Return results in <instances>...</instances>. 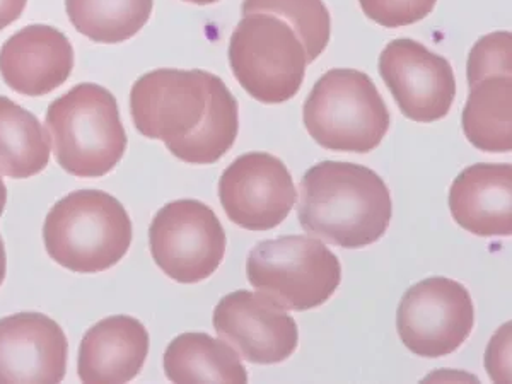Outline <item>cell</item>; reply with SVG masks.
I'll return each instance as SVG.
<instances>
[{"label":"cell","mask_w":512,"mask_h":384,"mask_svg":"<svg viewBox=\"0 0 512 384\" xmlns=\"http://www.w3.org/2000/svg\"><path fill=\"white\" fill-rule=\"evenodd\" d=\"M246 274L256 291L291 311L318 308L342 282L337 255L313 236L260 241L250 251Z\"/></svg>","instance_id":"52a82bcc"},{"label":"cell","mask_w":512,"mask_h":384,"mask_svg":"<svg viewBox=\"0 0 512 384\" xmlns=\"http://www.w3.org/2000/svg\"><path fill=\"white\" fill-rule=\"evenodd\" d=\"M130 113L140 134L161 140L188 164L224 158L239 132V105L221 77L205 70L158 69L130 91Z\"/></svg>","instance_id":"6da1fadb"},{"label":"cell","mask_w":512,"mask_h":384,"mask_svg":"<svg viewBox=\"0 0 512 384\" xmlns=\"http://www.w3.org/2000/svg\"><path fill=\"white\" fill-rule=\"evenodd\" d=\"M475 308L460 282L431 277L410 287L396 311V328L410 352L427 359L453 354L472 335Z\"/></svg>","instance_id":"30bf717a"},{"label":"cell","mask_w":512,"mask_h":384,"mask_svg":"<svg viewBox=\"0 0 512 384\" xmlns=\"http://www.w3.org/2000/svg\"><path fill=\"white\" fill-rule=\"evenodd\" d=\"M226 231L216 212L198 200H176L152 219V258L169 279L197 284L216 274L226 255Z\"/></svg>","instance_id":"ba28073f"},{"label":"cell","mask_w":512,"mask_h":384,"mask_svg":"<svg viewBox=\"0 0 512 384\" xmlns=\"http://www.w3.org/2000/svg\"><path fill=\"white\" fill-rule=\"evenodd\" d=\"M164 373L173 383H248L236 350L207 333H183L164 352Z\"/></svg>","instance_id":"ac0fdd59"},{"label":"cell","mask_w":512,"mask_h":384,"mask_svg":"<svg viewBox=\"0 0 512 384\" xmlns=\"http://www.w3.org/2000/svg\"><path fill=\"white\" fill-rule=\"evenodd\" d=\"M379 74L412 122H437L451 111L456 98L453 67L419 41H390L379 55Z\"/></svg>","instance_id":"7c38bea8"},{"label":"cell","mask_w":512,"mask_h":384,"mask_svg":"<svg viewBox=\"0 0 512 384\" xmlns=\"http://www.w3.org/2000/svg\"><path fill=\"white\" fill-rule=\"evenodd\" d=\"M50 135L40 120L0 96V173L14 180H26L47 168Z\"/></svg>","instance_id":"d6986e66"},{"label":"cell","mask_w":512,"mask_h":384,"mask_svg":"<svg viewBox=\"0 0 512 384\" xmlns=\"http://www.w3.org/2000/svg\"><path fill=\"white\" fill-rule=\"evenodd\" d=\"M463 132L478 151H512V36H483L468 57Z\"/></svg>","instance_id":"9c48e42d"},{"label":"cell","mask_w":512,"mask_h":384,"mask_svg":"<svg viewBox=\"0 0 512 384\" xmlns=\"http://www.w3.org/2000/svg\"><path fill=\"white\" fill-rule=\"evenodd\" d=\"M45 122L55 158L69 175L101 178L127 151L117 98L98 84L82 82L55 99Z\"/></svg>","instance_id":"277c9868"},{"label":"cell","mask_w":512,"mask_h":384,"mask_svg":"<svg viewBox=\"0 0 512 384\" xmlns=\"http://www.w3.org/2000/svg\"><path fill=\"white\" fill-rule=\"evenodd\" d=\"M149 354L146 326L132 316H110L89 328L79 347L82 383L120 384L139 376Z\"/></svg>","instance_id":"2e32d148"},{"label":"cell","mask_w":512,"mask_h":384,"mask_svg":"<svg viewBox=\"0 0 512 384\" xmlns=\"http://www.w3.org/2000/svg\"><path fill=\"white\" fill-rule=\"evenodd\" d=\"M217 335L251 364H279L299 344L297 323L262 292L236 291L214 309Z\"/></svg>","instance_id":"4fadbf2b"},{"label":"cell","mask_w":512,"mask_h":384,"mask_svg":"<svg viewBox=\"0 0 512 384\" xmlns=\"http://www.w3.org/2000/svg\"><path fill=\"white\" fill-rule=\"evenodd\" d=\"M67 357L64 330L47 315L18 313L0 320V384L60 383Z\"/></svg>","instance_id":"5bb4252c"},{"label":"cell","mask_w":512,"mask_h":384,"mask_svg":"<svg viewBox=\"0 0 512 384\" xmlns=\"http://www.w3.org/2000/svg\"><path fill=\"white\" fill-rule=\"evenodd\" d=\"M154 0H65L70 23L96 43H122L151 19Z\"/></svg>","instance_id":"ffe728a7"},{"label":"cell","mask_w":512,"mask_h":384,"mask_svg":"<svg viewBox=\"0 0 512 384\" xmlns=\"http://www.w3.org/2000/svg\"><path fill=\"white\" fill-rule=\"evenodd\" d=\"M393 216L391 193L373 169L323 161L301 180L297 217L304 231L330 245L355 250L383 238Z\"/></svg>","instance_id":"7a4b0ae2"},{"label":"cell","mask_w":512,"mask_h":384,"mask_svg":"<svg viewBox=\"0 0 512 384\" xmlns=\"http://www.w3.org/2000/svg\"><path fill=\"white\" fill-rule=\"evenodd\" d=\"M26 4L28 0H0V31L21 18Z\"/></svg>","instance_id":"603a6c76"},{"label":"cell","mask_w":512,"mask_h":384,"mask_svg":"<svg viewBox=\"0 0 512 384\" xmlns=\"http://www.w3.org/2000/svg\"><path fill=\"white\" fill-rule=\"evenodd\" d=\"M367 18L383 28H403L427 18L437 0H359Z\"/></svg>","instance_id":"7402d4cb"},{"label":"cell","mask_w":512,"mask_h":384,"mask_svg":"<svg viewBox=\"0 0 512 384\" xmlns=\"http://www.w3.org/2000/svg\"><path fill=\"white\" fill-rule=\"evenodd\" d=\"M74 69V48L62 31L31 24L0 48V74L23 96H45L64 86Z\"/></svg>","instance_id":"9a60e30c"},{"label":"cell","mask_w":512,"mask_h":384,"mask_svg":"<svg viewBox=\"0 0 512 384\" xmlns=\"http://www.w3.org/2000/svg\"><path fill=\"white\" fill-rule=\"evenodd\" d=\"M229 64L251 98L279 105L299 93L309 62L291 24L268 12H251L231 36Z\"/></svg>","instance_id":"8992f818"},{"label":"cell","mask_w":512,"mask_h":384,"mask_svg":"<svg viewBox=\"0 0 512 384\" xmlns=\"http://www.w3.org/2000/svg\"><path fill=\"white\" fill-rule=\"evenodd\" d=\"M7 272V256H6V248H4V241H2V236H0V286L4 284V279H6Z\"/></svg>","instance_id":"cb8c5ba5"},{"label":"cell","mask_w":512,"mask_h":384,"mask_svg":"<svg viewBox=\"0 0 512 384\" xmlns=\"http://www.w3.org/2000/svg\"><path fill=\"white\" fill-rule=\"evenodd\" d=\"M304 127L328 151L366 154L390 130V111L373 79L332 69L318 79L303 108Z\"/></svg>","instance_id":"5b68a950"},{"label":"cell","mask_w":512,"mask_h":384,"mask_svg":"<svg viewBox=\"0 0 512 384\" xmlns=\"http://www.w3.org/2000/svg\"><path fill=\"white\" fill-rule=\"evenodd\" d=\"M449 209L465 231L492 238L512 234L511 164H473L449 190Z\"/></svg>","instance_id":"e0dca14e"},{"label":"cell","mask_w":512,"mask_h":384,"mask_svg":"<svg viewBox=\"0 0 512 384\" xmlns=\"http://www.w3.org/2000/svg\"><path fill=\"white\" fill-rule=\"evenodd\" d=\"M132 221L117 198L77 190L53 205L45 219V248L55 263L76 274L115 267L132 245Z\"/></svg>","instance_id":"3957f363"},{"label":"cell","mask_w":512,"mask_h":384,"mask_svg":"<svg viewBox=\"0 0 512 384\" xmlns=\"http://www.w3.org/2000/svg\"><path fill=\"white\" fill-rule=\"evenodd\" d=\"M183 2H190V4H197V6H209V4H216L219 0H183Z\"/></svg>","instance_id":"484cf974"},{"label":"cell","mask_w":512,"mask_h":384,"mask_svg":"<svg viewBox=\"0 0 512 384\" xmlns=\"http://www.w3.org/2000/svg\"><path fill=\"white\" fill-rule=\"evenodd\" d=\"M243 16L251 12H268L291 24L303 41L308 62L313 64L325 52L332 33V19L323 0H243Z\"/></svg>","instance_id":"44dd1931"},{"label":"cell","mask_w":512,"mask_h":384,"mask_svg":"<svg viewBox=\"0 0 512 384\" xmlns=\"http://www.w3.org/2000/svg\"><path fill=\"white\" fill-rule=\"evenodd\" d=\"M7 204V187L4 180H2V176H0V217L4 214V209H6Z\"/></svg>","instance_id":"d4e9b609"},{"label":"cell","mask_w":512,"mask_h":384,"mask_svg":"<svg viewBox=\"0 0 512 384\" xmlns=\"http://www.w3.org/2000/svg\"><path fill=\"white\" fill-rule=\"evenodd\" d=\"M219 198L234 224L248 231H270L291 214L297 192L289 169L279 158L250 152L222 173Z\"/></svg>","instance_id":"8fae6325"}]
</instances>
